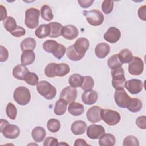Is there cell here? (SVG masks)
<instances>
[{
	"label": "cell",
	"instance_id": "obj_1",
	"mask_svg": "<svg viewBox=\"0 0 146 146\" xmlns=\"http://www.w3.org/2000/svg\"><path fill=\"white\" fill-rule=\"evenodd\" d=\"M1 132L3 136L10 139H16L20 134L19 128L14 124H9L6 120L1 119Z\"/></svg>",
	"mask_w": 146,
	"mask_h": 146
},
{
	"label": "cell",
	"instance_id": "obj_2",
	"mask_svg": "<svg viewBox=\"0 0 146 146\" xmlns=\"http://www.w3.org/2000/svg\"><path fill=\"white\" fill-rule=\"evenodd\" d=\"M36 90L41 96L47 100L52 99L56 95V88L46 80L39 82L36 86Z\"/></svg>",
	"mask_w": 146,
	"mask_h": 146
},
{
	"label": "cell",
	"instance_id": "obj_3",
	"mask_svg": "<svg viewBox=\"0 0 146 146\" xmlns=\"http://www.w3.org/2000/svg\"><path fill=\"white\" fill-rule=\"evenodd\" d=\"M13 98L17 103L21 106L27 104L31 99V94L29 88L24 86H19L15 88Z\"/></svg>",
	"mask_w": 146,
	"mask_h": 146
},
{
	"label": "cell",
	"instance_id": "obj_4",
	"mask_svg": "<svg viewBox=\"0 0 146 146\" xmlns=\"http://www.w3.org/2000/svg\"><path fill=\"white\" fill-rule=\"evenodd\" d=\"M40 11L38 9L31 7L25 11V23L27 27L30 29L36 28L39 25Z\"/></svg>",
	"mask_w": 146,
	"mask_h": 146
},
{
	"label": "cell",
	"instance_id": "obj_5",
	"mask_svg": "<svg viewBox=\"0 0 146 146\" xmlns=\"http://www.w3.org/2000/svg\"><path fill=\"white\" fill-rule=\"evenodd\" d=\"M101 117L105 123L111 126L117 124L121 120L120 113L110 109H102Z\"/></svg>",
	"mask_w": 146,
	"mask_h": 146
},
{
	"label": "cell",
	"instance_id": "obj_6",
	"mask_svg": "<svg viewBox=\"0 0 146 146\" xmlns=\"http://www.w3.org/2000/svg\"><path fill=\"white\" fill-rule=\"evenodd\" d=\"M83 15L88 23L94 26H99L104 21V15L102 13L98 10H91L89 11H83Z\"/></svg>",
	"mask_w": 146,
	"mask_h": 146
},
{
	"label": "cell",
	"instance_id": "obj_7",
	"mask_svg": "<svg viewBox=\"0 0 146 146\" xmlns=\"http://www.w3.org/2000/svg\"><path fill=\"white\" fill-rule=\"evenodd\" d=\"M111 75L112 77V84L115 89L125 87L126 79L124 76V71L122 67L112 70Z\"/></svg>",
	"mask_w": 146,
	"mask_h": 146
},
{
	"label": "cell",
	"instance_id": "obj_8",
	"mask_svg": "<svg viewBox=\"0 0 146 146\" xmlns=\"http://www.w3.org/2000/svg\"><path fill=\"white\" fill-rule=\"evenodd\" d=\"M131 98L128 95L124 88L116 90L114 94V99L117 106L120 108H127Z\"/></svg>",
	"mask_w": 146,
	"mask_h": 146
},
{
	"label": "cell",
	"instance_id": "obj_9",
	"mask_svg": "<svg viewBox=\"0 0 146 146\" xmlns=\"http://www.w3.org/2000/svg\"><path fill=\"white\" fill-rule=\"evenodd\" d=\"M144 62L143 60L137 56H134L129 63L128 72L132 75H139L144 70Z\"/></svg>",
	"mask_w": 146,
	"mask_h": 146
},
{
	"label": "cell",
	"instance_id": "obj_10",
	"mask_svg": "<svg viewBox=\"0 0 146 146\" xmlns=\"http://www.w3.org/2000/svg\"><path fill=\"white\" fill-rule=\"evenodd\" d=\"M87 136L91 139H98L105 133L104 128L98 124H91L87 127Z\"/></svg>",
	"mask_w": 146,
	"mask_h": 146
},
{
	"label": "cell",
	"instance_id": "obj_11",
	"mask_svg": "<svg viewBox=\"0 0 146 146\" xmlns=\"http://www.w3.org/2000/svg\"><path fill=\"white\" fill-rule=\"evenodd\" d=\"M76 96L77 90L76 88L71 86L64 88L60 94V98L64 100L67 103H71L74 102Z\"/></svg>",
	"mask_w": 146,
	"mask_h": 146
},
{
	"label": "cell",
	"instance_id": "obj_12",
	"mask_svg": "<svg viewBox=\"0 0 146 146\" xmlns=\"http://www.w3.org/2000/svg\"><path fill=\"white\" fill-rule=\"evenodd\" d=\"M102 108L99 106H94L90 107L86 113V117L88 120L92 123H95L99 122L102 120L101 113Z\"/></svg>",
	"mask_w": 146,
	"mask_h": 146
},
{
	"label": "cell",
	"instance_id": "obj_13",
	"mask_svg": "<svg viewBox=\"0 0 146 146\" xmlns=\"http://www.w3.org/2000/svg\"><path fill=\"white\" fill-rule=\"evenodd\" d=\"M125 87L132 94L140 93L143 88V84L141 80L137 79H130L126 81Z\"/></svg>",
	"mask_w": 146,
	"mask_h": 146
},
{
	"label": "cell",
	"instance_id": "obj_14",
	"mask_svg": "<svg viewBox=\"0 0 146 146\" xmlns=\"http://www.w3.org/2000/svg\"><path fill=\"white\" fill-rule=\"evenodd\" d=\"M121 33L119 29L116 27H110L104 33L103 38L105 40L111 43H115L120 39Z\"/></svg>",
	"mask_w": 146,
	"mask_h": 146
},
{
	"label": "cell",
	"instance_id": "obj_15",
	"mask_svg": "<svg viewBox=\"0 0 146 146\" xmlns=\"http://www.w3.org/2000/svg\"><path fill=\"white\" fill-rule=\"evenodd\" d=\"M75 50L80 55L84 56L90 46L89 40L84 37L78 38L73 44Z\"/></svg>",
	"mask_w": 146,
	"mask_h": 146
},
{
	"label": "cell",
	"instance_id": "obj_16",
	"mask_svg": "<svg viewBox=\"0 0 146 146\" xmlns=\"http://www.w3.org/2000/svg\"><path fill=\"white\" fill-rule=\"evenodd\" d=\"M79 31L76 27L72 25H67L63 27L62 35L68 40H73L78 36Z\"/></svg>",
	"mask_w": 146,
	"mask_h": 146
},
{
	"label": "cell",
	"instance_id": "obj_17",
	"mask_svg": "<svg viewBox=\"0 0 146 146\" xmlns=\"http://www.w3.org/2000/svg\"><path fill=\"white\" fill-rule=\"evenodd\" d=\"M82 100L86 105H92L96 103L98 100V93L93 90L84 91L82 94Z\"/></svg>",
	"mask_w": 146,
	"mask_h": 146
},
{
	"label": "cell",
	"instance_id": "obj_18",
	"mask_svg": "<svg viewBox=\"0 0 146 146\" xmlns=\"http://www.w3.org/2000/svg\"><path fill=\"white\" fill-rule=\"evenodd\" d=\"M110 52V46L104 42L98 43L95 48V54L99 59H103L107 56Z\"/></svg>",
	"mask_w": 146,
	"mask_h": 146
},
{
	"label": "cell",
	"instance_id": "obj_19",
	"mask_svg": "<svg viewBox=\"0 0 146 146\" xmlns=\"http://www.w3.org/2000/svg\"><path fill=\"white\" fill-rule=\"evenodd\" d=\"M29 70L26 66L23 64H18L15 66L12 71L13 76L17 79L24 80L26 75L29 72Z\"/></svg>",
	"mask_w": 146,
	"mask_h": 146
},
{
	"label": "cell",
	"instance_id": "obj_20",
	"mask_svg": "<svg viewBox=\"0 0 146 146\" xmlns=\"http://www.w3.org/2000/svg\"><path fill=\"white\" fill-rule=\"evenodd\" d=\"M87 128V124L85 121L80 120L75 121L71 126V131L75 135L83 134Z\"/></svg>",
	"mask_w": 146,
	"mask_h": 146
},
{
	"label": "cell",
	"instance_id": "obj_21",
	"mask_svg": "<svg viewBox=\"0 0 146 146\" xmlns=\"http://www.w3.org/2000/svg\"><path fill=\"white\" fill-rule=\"evenodd\" d=\"M35 59V53L33 50H26L22 51L21 56V64L27 66L32 64Z\"/></svg>",
	"mask_w": 146,
	"mask_h": 146
},
{
	"label": "cell",
	"instance_id": "obj_22",
	"mask_svg": "<svg viewBox=\"0 0 146 146\" xmlns=\"http://www.w3.org/2000/svg\"><path fill=\"white\" fill-rule=\"evenodd\" d=\"M46 132L44 128L42 127L38 126L34 128L31 132V136L33 140L37 143L42 141L45 138Z\"/></svg>",
	"mask_w": 146,
	"mask_h": 146
},
{
	"label": "cell",
	"instance_id": "obj_23",
	"mask_svg": "<svg viewBox=\"0 0 146 146\" xmlns=\"http://www.w3.org/2000/svg\"><path fill=\"white\" fill-rule=\"evenodd\" d=\"M68 111L73 116H78L83 114L84 112V106L79 103L73 102L70 103Z\"/></svg>",
	"mask_w": 146,
	"mask_h": 146
},
{
	"label": "cell",
	"instance_id": "obj_24",
	"mask_svg": "<svg viewBox=\"0 0 146 146\" xmlns=\"http://www.w3.org/2000/svg\"><path fill=\"white\" fill-rule=\"evenodd\" d=\"M51 28L48 24L39 25L35 31V35L39 39L44 38L50 35Z\"/></svg>",
	"mask_w": 146,
	"mask_h": 146
},
{
	"label": "cell",
	"instance_id": "obj_25",
	"mask_svg": "<svg viewBox=\"0 0 146 146\" xmlns=\"http://www.w3.org/2000/svg\"><path fill=\"white\" fill-rule=\"evenodd\" d=\"M99 139V144L100 146H113L116 143V138L111 133H104Z\"/></svg>",
	"mask_w": 146,
	"mask_h": 146
},
{
	"label": "cell",
	"instance_id": "obj_26",
	"mask_svg": "<svg viewBox=\"0 0 146 146\" xmlns=\"http://www.w3.org/2000/svg\"><path fill=\"white\" fill-rule=\"evenodd\" d=\"M48 25L51 28L50 37L58 38L62 35V30L63 26L61 23L58 22H51Z\"/></svg>",
	"mask_w": 146,
	"mask_h": 146
},
{
	"label": "cell",
	"instance_id": "obj_27",
	"mask_svg": "<svg viewBox=\"0 0 146 146\" xmlns=\"http://www.w3.org/2000/svg\"><path fill=\"white\" fill-rule=\"evenodd\" d=\"M36 46V41L34 38L28 37L23 39L20 44L21 49L22 51L26 50H34Z\"/></svg>",
	"mask_w": 146,
	"mask_h": 146
},
{
	"label": "cell",
	"instance_id": "obj_28",
	"mask_svg": "<svg viewBox=\"0 0 146 146\" xmlns=\"http://www.w3.org/2000/svg\"><path fill=\"white\" fill-rule=\"evenodd\" d=\"M143 107L141 101L138 98H131L127 108L131 112L136 113L141 111Z\"/></svg>",
	"mask_w": 146,
	"mask_h": 146
},
{
	"label": "cell",
	"instance_id": "obj_29",
	"mask_svg": "<svg viewBox=\"0 0 146 146\" xmlns=\"http://www.w3.org/2000/svg\"><path fill=\"white\" fill-rule=\"evenodd\" d=\"M67 104L68 103L64 100L60 98L58 99L55 103L54 107V112L55 114L58 116H61L65 113L67 110Z\"/></svg>",
	"mask_w": 146,
	"mask_h": 146
},
{
	"label": "cell",
	"instance_id": "obj_30",
	"mask_svg": "<svg viewBox=\"0 0 146 146\" xmlns=\"http://www.w3.org/2000/svg\"><path fill=\"white\" fill-rule=\"evenodd\" d=\"M84 80V76L78 74H74L69 77L68 83L73 87H81Z\"/></svg>",
	"mask_w": 146,
	"mask_h": 146
},
{
	"label": "cell",
	"instance_id": "obj_31",
	"mask_svg": "<svg viewBox=\"0 0 146 146\" xmlns=\"http://www.w3.org/2000/svg\"><path fill=\"white\" fill-rule=\"evenodd\" d=\"M117 55L120 60L123 64L129 63L133 58V55L132 52L128 48H124L121 50L120 52L117 54Z\"/></svg>",
	"mask_w": 146,
	"mask_h": 146
},
{
	"label": "cell",
	"instance_id": "obj_32",
	"mask_svg": "<svg viewBox=\"0 0 146 146\" xmlns=\"http://www.w3.org/2000/svg\"><path fill=\"white\" fill-rule=\"evenodd\" d=\"M107 65L111 70L121 67L123 63L120 60L117 54H114L110 57L107 60Z\"/></svg>",
	"mask_w": 146,
	"mask_h": 146
},
{
	"label": "cell",
	"instance_id": "obj_33",
	"mask_svg": "<svg viewBox=\"0 0 146 146\" xmlns=\"http://www.w3.org/2000/svg\"><path fill=\"white\" fill-rule=\"evenodd\" d=\"M66 55L67 58L72 61H79L81 60L84 56L79 55L74 49V46L71 45L66 49Z\"/></svg>",
	"mask_w": 146,
	"mask_h": 146
},
{
	"label": "cell",
	"instance_id": "obj_34",
	"mask_svg": "<svg viewBox=\"0 0 146 146\" xmlns=\"http://www.w3.org/2000/svg\"><path fill=\"white\" fill-rule=\"evenodd\" d=\"M40 13L41 17L46 21H50L54 18L52 9L50 6L47 5H44L42 6Z\"/></svg>",
	"mask_w": 146,
	"mask_h": 146
},
{
	"label": "cell",
	"instance_id": "obj_35",
	"mask_svg": "<svg viewBox=\"0 0 146 146\" xmlns=\"http://www.w3.org/2000/svg\"><path fill=\"white\" fill-rule=\"evenodd\" d=\"M3 24L5 29L10 33L13 31L17 27L15 19L9 16L3 21Z\"/></svg>",
	"mask_w": 146,
	"mask_h": 146
},
{
	"label": "cell",
	"instance_id": "obj_36",
	"mask_svg": "<svg viewBox=\"0 0 146 146\" xmlns=\"http://www.w3.org/2000/svg\"><path fill=\"white\" fill-rule=\"evenodd\" d=\"M59 43L54 40H47L43 43V48L48 53H53L57 49Z\"/></svg>",
	"mask_w": 146,
	"mask_h": 146
},
{
	"label": "cell",
	"instance_id": "obj_37",
	"mask_svg": "<svg viewBox=\"0 0 146 146\" xmlns=\"http://www.w3.org/2000/svg\"><path fill=\"white\" fill-rule=\"evenodd\" d=\"M70 71V66L66 63H57L56 68V74L57 76L62 77L66 75Z\"/></svg>",
	"mask_w": 146,
	"mask_h": 146
},
{
	"label": "cell",
	"instance_id": "obj_38",
	"mask_svg": "<svg viewBox=\"0 0 146 146\" xmlns=\"http://www.w3.org/2000/svg\"><path fill=\"white\" fill-rule=\"evenodd\" d=\"M47 127L50 132H57L59 131L60 128V121L56 119H50L47 121Z\"/></svg>",
	"mask_w": 146,
	"mask_h": 146
},
{
	"label": "cell",
	"instance_id": "obj_39",
	"mask_svg": "<svg viewBox=\"0 0 146 146\" xmlns=\"http://www.w3.org/2000/svg\"><path fill=\"white\" fill-rule=\"evenodd\" d=\"M6 113L9 119L15 120L17 115V110L15 105L12 103H9L6 106Z\"/></svg>",
	"mask_w": 146,
	"mask_h": 146
},
{
	"label": "cell",
	"instance_id": "obj_40",
	"mask_svg": "<svg viewBox=\"0 0 146 146\" xmlns=\"http://www.w3.org/2000/svg\"><path fill=\"white\" fill-rule=\"evenodd\" d=\"M57 63H48L44 68V74L46 76L49 78H53L56 76V67Z\"/></svg>",
	"mask_w": 146,
	"mask_h": 146
},
{
	"label": "cell",
	"instance_id": "obj_41",
	"mask_svg": "<svg viewBox=\"0 0 146 146\" xmlns=\"http://www.w3.org/2000/svg\"><path fill=\"white\" fill-rule=\"evenodd\" d=\"M24 80L27 84L30 86H35L39 82V78L38 75L34 72H29L25 78Z\"/></svg>",
	"mask_w": 146,
	"mask_h": 146
},
{
	"label": "cell",
	"instance_id": "obj_42",
	"mask_svg": "<svg viewBox=\"0 0 146 146\" xmlns=\"http://www.w3.org/2000/svg\"><path fill=\"white\" fill-rule=\"evenodd\" d=\"M94 86V80L90 76H84V80L82 86L80 87L84 91L92 90Z\"/></svg>",
	"mask_w": 146,
	"mask_h": 146
},
{
	"label": "cell",
	"instance_id": "obj_43",
	"mask_svg": "<svg viewBox=\"0 0 146 146\" xmlns=\"http://www.w3.org/2000/svg\"><path fill=\"white\" fill-rule=\"evenodd\" d=\"M113 8V1L111 0H104L102 3V10L106 14L111 13Z\"/></svg>",
	"mask_w": 146,
	"mask_h": 146
},
{
	"label": "cell",
	"instance_id": "obj_44",
	"mask_svg": "<svg viewBox=\"0 0 146 146\" xmlns=\"http://www.w3.org/2000/svg\"><path fill=\"white\" fill-rule=\"evenodd\" d=\"M123 145L124 146H127V145L139 146L140 144L137 137L132 135H129L126 136L124 138L123 140Z\"/></svg>",
	"mask_w": 146,
	"mask_h": 146
},
{
	"label": "cell",
	"instance_id": "obj_45",
	"mask_svg": "<svg viewBox=\"0 0 146 146\" xmlns=\"http://www.w3.org/2000/svg\"><path fill=\"white\" fill-rule=\"evenodd\" d=\"M66 52V48L62 44L59 43V46L57 49L52 53L53 56L58 59H60L64 55L65 52Z\"/></svg>",
	"mask_w": 146,
	"mask_h": 146
},
{
	"label": "cell",
	"instance_id": "obj_46",
	"mask_svg": "<svg viewBox=\"0 0 146 146\" xmlns=\"http://www.w3.org/2000/svg\"><path fill=\"white\" fill-rule=\"evenodd\" d=\"M10 33L14 37L19 38L23 36L26 34V30L23 27L20 26H17L16 29Z\"/></svg>",
	"mask_w": 146,
	"mask_h": 146
},
{
	"label": "cell",
	"instance_id": "obj_47",
	"mask_svg": "<svg viewBox=\"0 0 146 146\" xmlns=\"http://www.w3.org/2000/svg\"><path fill=\"white\" fill-rule=\"evenodd\" d=\"M58 145L59 143L58 139L51 136L46 137L43 142L44 146H56Z\"/></svg>",
	"mask_w": 146,
	"mask_h": 146
},
{
	"label": "cell",
	"instance_id": "obj_48",
	"mask_svg": "<svg viewBox=\"0 0 146 146\" xmlns=\"http://www.w3.org/2000/svg\"><path fill=\"white\" fill-rule=\"evenodd\" d=\"M136 125L142 129L146 128V117L145 116H141L136 119Z\"/></svg>",
	"mask_w": 146,
	"mask_h": 146
},
{
	"label": "cell",
	"instance_id": "obj_49",
	"mask_svg": "<svg viewBox=\"0 0 146 146\" xmlns=\"http://www.w3.org/2000/svg\"><path fill=\"white\" fill-rule=\"evenodd\" d=\"M9 57V52L6 48L3 46H0V62H4L7 60Z\"/></svg>",
	"mask_w": 146,
	"mask_h": 146
},
{
	"label": "cell",
	"instance_id": "obj_50",
	"mask_svg": "<svg viewBox=\"0 0 146 146\" xmlns=\"http://www.w3.org/2000/svg\"><path fill=\"white\" fill-rule=\"evenodd\" d=\"M139 18L143 21H146V6L143 5L139 7L137 11Z\"/></svg>",
	"mask_w": 146,
	"mask_h": 146
},
{
	"label": "cell",
	"instance_id": "obj_51",
	"mask_svg": "<svg viewBox=\"0 0 146 146\" xmlns=\"http://www.w3.org/2000/svg\"><path fill=\"white\" fill-rule=\"evenodd\" d=\"M94 1L93 0H78V2L79 3L80 7L84 9L89 7L94 3Z\"/></svg>",
	"mask_w": 146,
	"mask_h": 146
},
{
	"label": "cell",
	"instance_id": "obj_52",
	"mask_svg": "<svg viewBox=\"0 0 146 146\" xmlns=\"http://www.w3.org/2000/svg\"><path fill=\"white\" fill-rule=\"evenodd\" d=\"M1 7V21H3L5 19H6L7 17V11H6V9L5 7H4L3 5H0Z\"/></svg>",
	"mask_w": 146,
	"mask_h": 146
},
{
	"label": "cell",
	"instance_id": "obj_53",
	"mask_svg": "<svg viewBox=\"0 0 146 146\" xmlns=\"http://www.w3.org/2000/svg\"><path fill=\"white\" fill-rule=\"evenodd\" d=\"M78 145H89L84 139H78L75 141L74 146H78Z\"/></svg>",
	"mask_w": 146,
	"mask_h": 146
}]
</instances>
